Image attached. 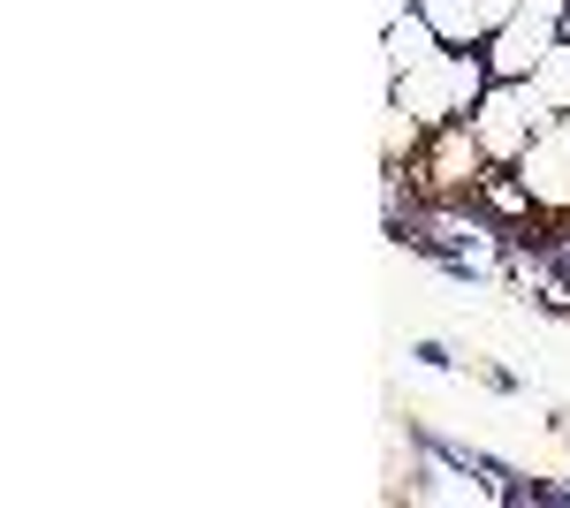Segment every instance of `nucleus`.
Wrapping results in <instances>:
<instances>
[{"label": "nucleus", "instance_id": "7ed1b4c3", "mask_svg": "<svg viewBox=\"0 0 570 508\" xmlns=\"http://www.w3.org/2000/svg\"><path fill=\"white\" fill-rule=\"evenodd\" d=\"M487 168H494V160H487L480 137H472V122H441V129H426V145L411 152V182H419L426 198H472Z\"/></svg>", "mask_w": 570, "mask_h": 508}, {"label": "nucleus", "instance_id": "6e6552de", "mask_svg": "<svg viewBox=\"0 0 570 508\" xmlns=\"http://www.w3.org/2000/svg\"><path fill=\"white\" fill-rule=\"evenodd\" d=\"M472 198H480V212L494 220V228H510V236H518V228H540V220H548V212L532 206V190L518 182V168H487Z\"/></svg>", "mask_w": 570, "mask_h": 508}, {"label": "nucleus", "instance_id": "39448f33", "mask_svg": "<svg viewBox=\"0 0 570 508\" xmlns=\"http://www.w3.org/2000/svg\"><path fill=\"white\" fill-rule=\"evenodd\" d=\"M518 182L532 190V206L548 220H570V114L532 129V145L518 152Z\"/></svg>", "mask_w": 570, "mask_h": 508}, {"label": "nucleus", "instance_id": "9b49d317", "mask_svg": "<svg viewBox=\"0 0 570 508\" xmlns=\"http://www.w3.org/2000/svg\"><path fill=\"white\" fill-rule=\"evenodd\" d=\"M411 365H419V372H456L464 357H456L441 335H419V341H411Z\"/></svg>", "mask_w": 570, "mask_h": 508}, {"label": "nucleus", "instance_id": "f03ea898", "mask_svg": "<svg viewBox=\"0 0 570 508\" xmlns=\"http://www.w3.org/2000/svg\"><path fill=\"white\" fill-rule=\"evenodd\" d=\"M464 122H472V137L487 145V160H494V168H518V152L532 145V129L556 122V107H548V91L532 84V77H494Z\"/></svg>", "mask_w": 570, "mask_h": 508}, {"label": "nucleus", "instance_id": "1a4fd4ad", "mask_svg": "<svg viewBox=\"0 0 570 508\" xmlns=\"http://www.w3.org/2000/svg\"><path fill=\"white\" fill-rule=\"evenodd\" d=\"M419 145H426V129L411 122L403 107H381V160H411Z\"/></svg>", "mask_w": 570, "mask_h": 508}, {"label": "nucleus", "instance_id": "ddd939ff", "mask_svg": "<svg viewBox=\"0 0 570 508\" xmlns=\"http://www.w3.org/2000/svg\"><path fill=\"white\" fill-rule=\"evenodd\" d=\"M373 8H381V23H395V16H403V8H419V0H373Z\"/></svg>", "mask_w": 570, "mask_h": 508}, {"label": "nucleus", "instance_id": "f257e3e1", "mask_svg": "<svg viewBox=\"0 0 570 508\" xmlns=\"http://www.w3.org/2000/svg\"><path fill=\"white\" fill-rule=\"evenodd\" d=\"M487 84H494V69H487L480 46H441L434 61L403 69L389 84V107H403L419 129H441V122H464V114L480 107Z\"/></svg>", "mask_w": 570, "mask_h": 508}, {"label": "nucleus", "instance_id": "f8f14e48", "mask_svg": "<svg viewBox=\"0 0 570 508\" xmlns=\"http://www.w3.org/2000/svg\"><path fill=\"white\" fill-rule=\"evenodd\" d=\"M480 387H494V395H525V380H518L510 365H480Z\"/></svg>", "mask_w": 570, "mask_h": 508}, {"label": "nucleus", "instance_id": "20e7f679", "mask_svg": "<svg viewBox=\"0 0 570 508\" xmlns=\"http://www.w3.org/2000/svg\"><path fill=\"white\" fill-rule=\"evenodd\" d=\"M563 16H570V0H518L510 23L480 46L487 69H494V77H532V69L563 46Z\"/></svg>", "mask_w": 570, "mask_h": 508}, {"label": "nucleus", "instance_id": "423d86ee", "mask_svg": "<svg viewBox=\"0 0 570 508\" xmlns=\"http://www.w3.org/2000/svg\"><path fill=\"white\" fill-rule=\"evenodd\" d=\"M441 31H434V16H426V8H403V16H395V23H381V77H403V69H419V61H434L441 53Z\"/></svg>", "mask_w": 570, "mask_h": 508}, {"label": "nucleus", "instance_id": "4468645a", "mask_svg": "<svg viewBox=\"0 0 570 508\" xmlns=\"http://www.w3.org/2000/svg\"><path fill=\"white\" fill-rule=\"evenodd\" d=\"M563 46H570V16H563Z\"/></svg>", "mask_w": 570, "mask_h": 508}, {"label": "nucleus", "instance_id": "9d476101", "mask_svg": "<svg viewBox=\"0 0 570 508\" xmlns=\"http://www.w3.org/2000/svg\"><path fill=\"white\" fill-rule=\"evenodd\" d=\"M532 84L548 91V107H556V114H570V46H556V53L532 69Z\"/></svg>", "mask_w": 570, "mask_h": 508}, {"label": "nucleus", "instance_id": "0eeeda50", "mask_svg": "<svg viewBox=\"0 0 570 508\" xmlns=\"http://www.w3.org/2000/svg\"><path fill=\"white\" fill-rule=\"evenodd\" d=\"M426 16H434V31L449 46H487L502 23H510V8L518 0H419Z\"/></svg>", "mask_w": 570, "mask_h": 508}]
</instances>
